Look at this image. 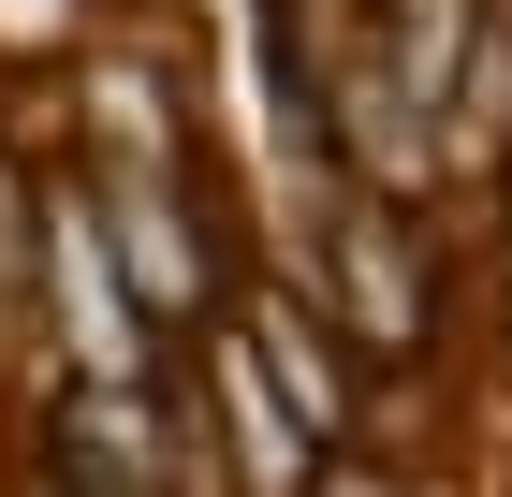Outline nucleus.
<instances>
[{
  "instance_id": "obj_4",
  "label": "nucleus",
  "mask_w": 512,
  "mask_h": 497,
  "mask_svg": "<svg viewBox=\"0 0 512 497\" xmlns=\"http://www.w3.org/2000/svg\"><path fill=\"white\" fill-rule=\"evenodd\" d=\"M439 161L483 176V191H498V161H512V0L469 15V59H454V103H439Z\"/></svg>"
},
{
  "instance_id": "obj_5",
  "label": "nucleus",
  "mask_w": 512,
  "mask_h": 497,
  "mask_svg": "<svg viewBox=\"0 0 512 497\" xmlns=\"http://www.w3.org/2000/svg\"><path fill=\"white\" fill-rule=\"evenodd\" d=\"M498 278H512V161H498Z\"/></svg>"
},
{
  "instance_id": "obj_1",
  "label": "nucleus",
  "mask_w": 512,
  "mask_h": 497,
  "mask_svg": "<svg viewBox=\"0 0 512 497\" xmlns=\"http://www.w3.org/2000/svg\"><path fill=\"white\" fill-rule=\"evenodd\" d=\"M308 307L366 351V366L439 351V249H425V220L381 205V191H337L322 205V249H308Z\"/></svg>"
},
{
  "instance_id": "obj_3",
  "label": "nucleus",
  "mask_w": 512,
  "mask_h": 497,
  "mask_svg": "<svg viewBox=\"0 0 512 497\" xmlns=\"http://www.w3.org/2000/svg\"><path fill=\"white\" fill-rule=\"evenodd\" d=\"M191 366H205V424H220V454H235V497H308L322 483V439L278 410V381L249 366V337H235V307L191 337Z\"/></svg>"
},
{
  "instance_id": "obj_2",
  "label": "nucleus",
  "mask_w": 512,
  "mask_h": 497,
  "mask_svg": "<svg viewBox=\"0 0 512 497\" xmlns=\"http://www.w3.org/2000/svg\"><path fill=\"white\" fill-rule=\"evenodd\" d=\"M235 337H249V366L278 381V410L308 424L322 454H352V439H366V351L308 307V278H249V293H235Z\"/></svg>"
}]
</instances>
